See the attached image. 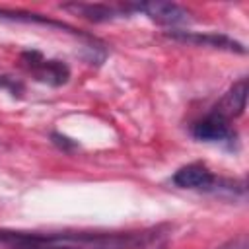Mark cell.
I'll use <instances>...</instances> for the list:
<instances>
[{
    "label": "cell",
    "instance_id": "cell-3",
    "mask_svg": "<svg viewBox=\"0 0 249 249\" xmlns=\"http://www.w3.org/2000/svg\"><path fill=\"white\" fill-rule=\"evenodd\" d=\"M216 177L214 173L200 161H193L187 163L183 167H179L173 173V183L181 189H195V191H212L216 185Z\"/></svg>",
    "mask_w": 249,
    "mask_h": 249
},
{
    "label": "cell",
    "instance_id": "cell-1",
    "mask_svg": "<svg viewBox=\"0 0 249 249\" xmlns=\"http://www.w3.org/2000/svg\"><path fill=\"white\" fill-rule=\"evenodd\" d=\"M158 243V233L126 231H18L0 230V245L6 249H148Z\"/></svg>",
    "mask_w": 249,
    "mask_h": 249
},
{
    "label": "cell",
    "instance_id": "cell-5",
    "mask_svg": "<svg viewBox=\"0 0 249 249\" xmlns=\"http://www.w3.org/2000/svg\"><path fill=\"white\" fill-rule=\"evenodd\" d=\"M23 60L41 82H47L51 86H60L68 80V74H70L68 66L62 64L60 60H43L37 53H25Z\"/></svg>",
    "mask_w": 249,
    "mask_h": 249
},
{
    "label": "cell",
    "instance_id": "cell-4",
    "mask_svg": "<svg viewBox=\"0 0 249 249\" xmlns=\"http://www.w3.org/2000/svg\"><path fill=\"white\" fill-rule=\"evenodd\" d=\"M193 136L204 142H224L233 138V130L230 126V119L218 111H212L193 124Z\"/></svg>",
    "mask_w": 249,
    "mask_h": 249
},
{
    "label": "cell",
    "instance_id": "cell-9",
    "mask_svg": "<svg viewBox=\"0 0 249 249\" xmlns=\"http://www.w3.org/2000/svg\"><path fill=\"white\" fill-rule=\"evenodd\" d=\"M220 249H247V237H245V235H237L235 239L228 241V243L222 245Z\"/></svg>",
    "mask_w": 249,
    "mask_h": 249
},
{
    "label": "cell",
    "instance_id": "cell-8",
    "mask_svg": "<svg viewBox=\"0 0 249 249\" xmlns=\"http://www.w3.org/2000/svg\"><path fill=\"white\" fill-rule=\"evenodd\" d=\"M64 10H72L74 14L84 16L91 21H109L117 16V10L109 6H101V4H68L64 6Z\"/></svg>",
    "mask_w": 249,
    "mask_h": 249
},
{
    "label": "cell",
    "instance_id": "cell-7",
    "mask_svg": "<svg viewBox=\"0 0 249 249\" xmlns=\"http://www.w3.org/2000/svg\"><path fill=\"white\" fill-rule=\"evenodd\" d=\"M245 103H247V80L241 78L231 86V89L224 95L220 105L214 107V111H218L226 119H231V117H239L245 111Z\"/></svg>",
    "mask_w": 249,
    "mask_h": 249
},
{
    "label": "cell",
    "instance_id": "cell-2",
    "mask_svg": "<svg viewBox=\"0 0 249 249\" xmlns=\"http://www.w3.org/2000/svg\"><path fill=\"white\" fill-rule=\"evenodd\" d=\"M132 10L136 12H142L144 16H148L152 21H158L161 25H183V23H189L191 21V14L177 6V4H171V2H144V4H136L132 6Z\"/></svg>",
    "mask_w": 249,
    "mask_h": 249
},
{
    "label": "cell",
    "instance_id": "cell-6",
    "mask_svg": "<svg viewBox=\"0 0 249 249\" xmlns=\"http://www.w3.org/2000/svg\"><path fill=\"white\" fill-rule=\"evenodd\" d=\"M169 37L185 41V43H193V45H202V47H212V49H226L231 53H245V47L226 35H218V33H185V31H175L169 33Z\"/></svg>",
    "mask_w": 249,
    "mask_h": 249
}]
</instances>
